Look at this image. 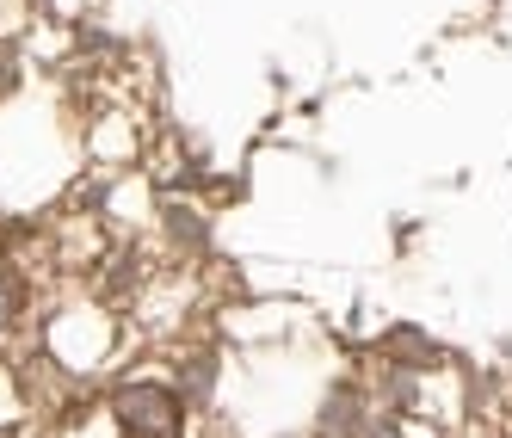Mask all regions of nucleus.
I'll use <instances>...</instances> for the list:
<instances>
[{
    "instance_id": "nucleus-1",
    "label": "nucleus",
    "mask_w": 512,
    "mask_h": 438,
    "mask_svg": "<svg viewBox=\"0 0 512 438\" xmlns=\"http://www.w3.org/2000/svg\"><path fill=\"white\" fill-rule=\"evenodd\" d=\"M118 420L130 438H173L179 408L161 383H130V389H118Z\"/></svg>"
},
{
    "instance_id": "nucleus-2",
    "label": "nucleus",
    "mask_w": 512,
    "mask_h": 438,
    "mask_svg": "<svg viewBox=\"0 0 512 438\" xmlns=\"http://www.w3.org/2000/svg\"><path fill=\"white\" fill-rule=\"evenodd\" d=\"M13 309H19V284H13L7 272H0V334L13 327Z\"/></svg>"
}]
</instances>
